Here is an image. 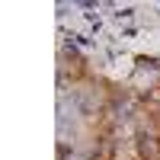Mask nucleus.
Returning <instances> with one entry per match:
<instances>
[{
  "label": "nucleus",
  "mask_w": 160,
  "mask_h": 160,
  "mask_svg": "<svg viewBox=\"0 0 160 160\" xmlns=\"http://www.w3.org/2000/svg\"><path fill=\"white\" fill-rule=\"evenodd\" d=\"M135 151H138V160H160V135L141 131L135 138Z\"/></svg>",
  "instance_id": "f257e3e1"
},
{
  "label": "nucleus",
  "mask_w": 160,
  "mask_h": 160,
  "mask_svg": "<svg viewBox=\"0 0 160 160\" xmlns=\"http://www.w3.org/2000/svg\"><path fill=\"white\" fill-rule=\"evenodd\" d=\"M144 109H148V115L154 118V122H160V87L144 93Z\"/></svg>",
  "instance_id": "f03ea898"
},
{
  "label": "nucleus",
  "mask_w": 160,
  "mask_h": 160,
  "mask_svg": "<svg viewBox=\"0 0 160 160\" xmlns=\"http://www.w3.org/2000/svg\"><path fill=\"white\" fill-rule=\"evenodd\" d=\"M115 157V148H112V141H99V151L93 154V160H112Z\"/></svg>",
  "instance_id": "7ed1b4c3"
}]
</instances>
